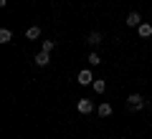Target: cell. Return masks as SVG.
Wrapping results in <instances>:
<instances>
[{"label":"cell","instance_id":"8fae6325","mask_svg":"<svg viewBox=\"0 0 152 139\" xmlns=\"http://www.w3.org/2000/svg\"><path fill=\"white\" fill-rule=\"evenodd\" d=\"M10 41H13L10 28H0V43H10Z\"/></svg>","mask_w":152,"mask_h":139},{"label":"cell","instance_id":"5b68a950","mask_svg":"<svg viewBox=\"0 0 152 139\" xmlns=\"http://www.w3.org/2000/svg\"><path fill=\"white\" fill-rule=\"evenodd\" d=\"M48 63H51V53H46V51L36 53V66H48Z\"/></svg>","mask_w":152,"mask_h":139},{"label":"cell","instance_id":"7c38bea8","mask_svg":"<svg viewBox=\"0 0 152 139\" xmlns=\"http://www.w3.org/2000/svg\"><path fill=\"white\" fill-rule=\"evenodd\" d=\"M53 48H56V43H53V41H43V43H41V51H46V53H51Z\"/></svg>","mask_w":152,"mask_h":139},{"label":"cell","instance_id":"277c9868","mask_svg":"<svg viewBox=\"0 0 152 139\" xmlns=\"http://www.w3.org/2000/svg\"><path fill=\"white\" fill-rule=\"evenodd\" d=\"M127 25H129V28H137V25H140V23H142V18H140V13H137V10H132L129 13V15H127Z\"/></svg>","mask_w":152,"mask_h":139},{"label":"cell","instance_id":"3957f363","mask_svg":"<svg viewBox=\"0 0 152 139\" xmlns=\"http://www.w3.org/2000/svg\"><path fill=\"white\" fill-rule=\"evenodd\" d=\"M76 109H79V114H91L94 111V101L91 99H79V101H76Z\"/></svg>","mask_w":152,"mask_h":139},{"label":"cell","instance_id":"4fadbf2b","mask_svg":"<svg viewBox=\"0 0 152 139\" xmlns=\"http://www.w3.org/2000/svg\"><path fill=\"white\" fill-rule=\"evenodd\" d=\"M89 63H91V66H99V63H102V58H99V56H96V51H94V53H89Z\"/></svg>","mask_w":152,"mask_h":139},{"label":"cell","instance_id":"ba28073f","mask_svg":"<svg viewBox=\"0 0 152 139\" xmlns=\"http://www.w3.org/2000/svg\"><path fill=\"white\" fill-rule=\"evenodd\" d=\"M26 38H28V41H38V38H41V28H38V25H31V28L26 31Z\"/></svg>","mask_w":152,"mask_h":139},{"label":"cell","instance_id":"8992f818","mask_svg":"<svg viewBox=\"0 0 152 139\" xmlns=\"http://www.w3.org/2000/svg\"><path fill=\"white\" fill-rule=\"evenodd\" d=\"M137 33H140V38H150L152 36V25L150 23H140V25H137Z\"/></svg>","mask_w":152,"mask_h":139},{"label":"cell","instance_id":"30bf717a","mask_svg":"<svg viewBox=\"0 0 152 139\" xmlns=\"http://www.w3.org/2000/svg\"><path fill=\"white\" fill-rule=\"evenodd\" d=\"M91 89L96 91V94H104V91H107V81H104V79H96V81L91 84Z\"/></svg>","mask_w":152,"mask_h":139},{"label":"cell","instance_id":"6da1fadb","mask_svg":"<svg viewBox=\"0 0 152 139\" xmlns=\"http://www.w3.org/2000/svg\"><path fill=\"white\" fill-rule=\"evenodd\" d=\"M142 106H145V99H142L140 94H129V96H127V109H129V111H140Z\"/></svg>","mask_w":152,"mask_h":139},{"label":"cell","instance_id":"7a4b0ae2","mask_svg":"<svg viewBox=\"0 0 152 139\" xmlns=\"http://www.w3.org/2000/svg\"><path fill=\"white\" fill-rule=\"evenodd\" d=\"M76 81H79V86H91V84H94V74H91L89 68H84V71L76 74Z\"/></svg>","mask_w":152,"mask_h":139},{"label":"cell","instance_id":"9c48e42d","mask_svg":"<svg viewBox=\"0 0 152 139\" xmlns=\"http://www.w3.org/2000/svg\"><path fill=\"white\" fill-rule=\"evenodd\" d=\"M86 43H89V46H99V43H102V33H99V31H91V33L86 36Z\"/></svg>","mask_w":152,"mask_h":139},{"label":"cell","instance_id":"52a82bcc","mask_svg":"<svg viewBox=\"0 0 152 139\" xmlns=\"http://www.w3.org/2000/svg\"><path fill=\"white\" fill-rule=\"evenodd\" d=\"M96 114H99V116H102V119H107V116H112V104H107V101H104V104H99V109H96Z\"/></svg>","mask_w":152,"mask_h":139}]
</instances>
